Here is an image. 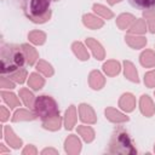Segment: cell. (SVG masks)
Here are the masks:
<instances>
[{
    "mask_svg": "<svg viewBox=\"0 0 155 155\" xmlns=\"http://www.w3.org/2000/svg\"><path fill=\"white\" fill-rule=\"evenodd\" d=\"M34 113L42 120H46L59 114L57 103L53 98L48 96H39L34 102Z\"/></svg>",
    "mask_w": 155,
    "mask_h": 155,
    "instance_id": "obj_3",
    "label": "cell"
},
{
    "mask_svg": "<svg viewBox=\"0 0 155 155\" xmlns=\"http://www.w3.org/2000/svg\"><path fill=\"white\" fill-rule=\"evenodd\" d=\"M27 56L19 46H4L1 48V73L13 74L22 70L25 65Z\"/></svg>",
    "mask_w": 155,
    "mask_h": 155,
    "instance_id": "obj_1",
    "label": "cell"
},
{
    "mask_svg": "<svg viewBox=\"0 0 155 155\" xmlns=\"http://www.w3.org/2000/svg\"><path fill=\"white\" fill-rule=\"evenodd\" d=\"M133 7L139 10H150L155 7V0H128Z\"/></svg>",
    "mask_w": 155,
    "mask_h": 155,
    "instance_id": "obj_4",
    "label": "cell"
},
{
    "mask_svg": "<svg viewBox=\"0 0 155 155\" xmlns=\"http://www.w3.org/2000/svg\"><path fill=\"white\" fill-rule=\"evenodd\" d=\"M24 11L34 23H45L51 17V0H27Z\"/></svg>",
    "mask_w": 155,
    "mask_h": 155,
    "instance_id": "obj_2",
    "label": "cell"
}]
</instances>
